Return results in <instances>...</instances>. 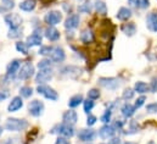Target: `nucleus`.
<instances>
[{
	"label": "nucleus",
	"mask_w": 157,
	"mask_h": 144,
	"mask_svg": "<svg viewBox=\"0 0 157 144\" xmlns=\"http://www.w3.org/2000/svg\"><path fill=\"white\" fill-rule=\"evenodd\" d=\"M28 127V121L25 118L10 117L5 122V130L9 132H21Z\"/></svg>",
	"instance_id": "1"
},
{
	"label": "nucleus",
	"mask_w": 157,
	"mask_h": 144,
	"mask_svg": "<svg viewBox=\"0 0 157 144\" xmlns=\"http://www.w3.org/2000/svg\"><path fill=\"white\" fill-rule=\"evenodd\" d=\"M50 133H52V134H59L60 137L71 138V137L75 136V128H73V126H70V125H67V123H65V122H61V123L55 125V126L51 128Z\"/></svg>",
	"instance_id": "2"
},
{
	"label": "nucleus",
	"mask_w": 157,
	"mask_h": 144,
	"mask_svg": "<svg viewBox=\"0 0 157 144\" xmlns=\"http://www.w3.org/2000/svg\"><path fill=\"white\" fill-rule=\"evenodd\" d=\"M37 92H38V94H41V95H43L45 99H48V100L55 102V100L59 99L57 92H56L54 88H51L50 86H48V84H39V86L37 87Z\"/></svg>",
	"instance_id": "3"
},
{
	"label": "nucleus",
	"mask_w": 157,
	"mask_h": 144,
	"mask_svg": "<svg viewBox=\"0 0 157 144\" xmlns=\"http://www.w3.org/2000/svg\"><path fill=\"white\" fill-rule=\"evenodd\" d=\"M99 84L106 89L110 90H116L121 87V81L116 77H100L99 78Z\"/></svg>",
	"instance_id": "4"
},
{
	"label": "nucleus",
	"mask_w": 157,
	"mask_h": 144,
	"mask_svg": "<svg viewBox=\"0 0 157 144\" xmlns=\"http://www.w3.org/2000/svg\"><path fill=\"white\" fill-rule=\"evenodd\" d=\"M96 131L93 130V128H82L78 131V139L80 142H84V143H89V142H93L95 138H96Z\"/></svg>",
	"instance_id": "5"
},
{
	"label": "nucleus",
	"mask_w": 157,
	"mask_h": 144,
	"mask_svg": "<svg viewBox=\"0 0 157 144\" xmlns=\"http://www.w3.org/2000/svg\"><path fill=\"white\" fill-rule=\"evenodd\" d=\"M44 21L49 26H56L62 21V14L57 10H51L44 16Z\"/></svg>",
	"instance_id": "6"
},
{
	"label": "nucleus",
	"mask_w": 157,
	"mask_h": 144,
	"mask_svg": "<svg viewBox=\"0 0 157 144\" xmlns=\"http://www.w3.org/2000/svg\"><path fill=\"white\" fill-rule=\"evenodd\" d=\"M44 109H45L44 103L38 100V99H34V100H32V102L28 104V111H29V114H31L32 116H34V117L41 116V115L44 114Z\"/></svg>",
	"instance_id": "7"
},
{
	"label": "nucleus",
	"mask_w": 157,
	"mask_h": 144,
	"mask_svg": "<svg viewBox=\"0 0 157 144\" xmlns=\"http://www.w3.org/2000/svg\"><path fill=\"white\" fill-rule=\"evenodd\" d=\"M34 66L32 65V62H25L17 73V77L20 79H28L34 76Z\"/></svg>",
	"instance_id": "8"
},
{
	"label": "nucleus",
	"mask_w": 157,
	"mask_h": 144,
	"mask_svg": "<svg viewBox=\"0 0 157 144\" xmlns=\"http://www.w3.org/2000/svg\"><path fill=\"white\" fill-rule=\"evenodd\" d=\"M4 21L5 23L10 27V28H17V27H21L23 20L22 17L18 15V14H7L5 17H4Z\"/></svg>",
	"instance_id": "9"
},
{
	"label": "nucleus",
	"mask_w": 157,
	"mask_h": 144,
	"mask_svg": "<svg viewBox=\"0 0 157 144\" xmlns=\"http://www.w3.org/2000/svg\"><path fill=\"white\" fill-rule=\"evenodd\" d=\"M49 59L55 64L62 62L66 59V53L61 46H52V50L49 55Z\"/></svg>",
	"instance_id": "10"
},
{
	"label": "nucleus",
	"mask_w": 157,
	"mask_h": 144,
	"mask_svg": "<svg viewBox=\"0 0 157 144\" xmlns=\"http://www.w3.org/2000/svg\"><path fill=\"white\" fill-rule=\"evenodd\" d=\"M54 76V72L51 69H44V70H39V72L36 74V82L38 84H46V82L51 81Z\"/></svg>",
	"instance_id": "11"
},
{
	"label": "nucleus",
	"mask_w": 157,
	"mask_h": 144,
	"mask_svg": "<svg viewBox=\"0 0 157 144\" xmlns=\"http://www.w3.org/2000/svg\"><path fill=\"white\" fill-rule=\"evenodd\" d=\"M116 132H117V131H116V128H115L112 125H104V126L99 130L98 134H99V137L102 138V139H111V138L115 137Z\"/></svg>",
	"instance_id": "12"
},
{
	"label": "nucleus",
	"mask_w": 157,
	"mask_h": 144,
	"mask_svg": "<svg viewBox=\"0 0 157 144\" xmlns=\"http://www.w3.org/2000/svg\"><path fill=\"white\" fill-rule=\"evenodd\" d=\"M82 72H83V70L78 66H75V65H67L63 69H61V73L66 77H70V78H78L82 74Z\"/></svg>",
	"instance_id": "13"
},
{
	"label": "nucleus",
	"mask_w": 157,
	"mask_h": 144,
	"mask_svg": "<svg viewBox=\"0 0 157 144\" xmlns=\"http://www.w3.org/2000/svg\"><path fill=\"white\" fill-rule=\"evenodd\" d=\"M20 69H21V61H20L18 59L12 60V61L7 65V67H6V77H7L9 79L13 78V77L18 73Z\"/></svg>",
	"instance_id": "14"
},
{
	"label": "nucleus",
	"mask_w": 157,
	"mask_h": 144,
	"mask_svg": "<svg viewBox=\"0 0 157 144\" xmlns=\"http://www.w3.org/2000/svg\"><path fill=\"white\" fill-rule=\"evenodd\" d=\"M79 22H80V17L78 14H72L65 20V28L66 30H76L77 27H79Z\"/></svg>",
	"instance_id": "15"
},
{
	"label": "nucleus",
	"mask_w": 157,
	"mask_h": 144,
	"mask_svg": "<svg viewBox=\"0 0 157 144\" xmlns=\"http://www.w3.org/2000/svg\"><path fill=\"white\" fill-rule=\"evenodd\" d=\"M62 120L65 123L70 125V126H75L78 121V115L75 110H68V111H65L63 115H62Z\"/></svg>",
	"instance_id": "16"
},
{
	"label": "nucleus",
	"mask_w": 157,
	"mask_h": 144,
	"mask_svg": "<svg viewBox=\"0 0 157 144\" xmlns=\"http://www.w3.org/2000/svg\"><path fill=\"white\" fill-rule=\"evenodd\" d=\"M146 27L149 31L156 33L157 32V14L150 12L146 15Z\"/></svg>",
	"instance_id": "17"
},
{
	"label": "nucleus",
	"mask_w": 157,
	"mask_h": 144,
	"mask_svg": "<svg viewBox=\"0 0 157 144\" xmlns=\"http://www.w3.org/2000/svg\"><path fill=\"white\" fill-rule=\"evenodd\" d=\"M22 106H23V100H22L21 95L20 97H13L11 99V102L9 103L7 111L9 112H16V111H18Z\"/></svg>",
	"instance_id": "18"
},
{
	"label": "nucleus",
	"mask_w": 157,
	"mask_h": 144,
	"mask_svg": "<svg viewBox=\"0 0 157 144\" xmlns=\"http://www.w3.org/2000/svg\"><path fill=\"white\" fill-rule=\"evenodd\" d=\"M44 36L46 37V39L50 40V42H56V40L60 39V32L54 26H49L44 31Z\"/></svg>",
	"instance_id": "19"
},
{
	"label": "nucleus",
	"mask_w": 157,
	"mask_h": 144,
	"mask_svg": "<svg viewBox=\"0 0 157 144\" xmlns=\"http://www.w3.org/2000/svg\"><path fill=\"white\" fill-rule=\"evenodd\" d=\"M135 111H136L135 106H134L133 104H130V103H125V104H123L122 108H121L122 116L125 117V118H130V117H133L134 114H135Z\"/></svg>",
	"instance_id": "20"
},
{
	"label": "nucleus",
	"mask_w": 157,
	"mask_h": 144,
	"mask_svg": "<svg viewBox=\"0 0 157 144\" xmlns=\"http://www.w3.org/2000/svg\"><path fill=\"white\" fill-rule=\"evenodd\" d=\"M79 40H80L82 43H84V44H90V43H93V42H94V33H93V31L89 30V28L83 30V31L80 32V34H79Z\"/></svg>",
	"instance_id": "21"
},
{
	"label": "nucleus",
	"mask_w": 157,
	"mask_h": 144,
	"mask_svg": "<svg viewBox=\"0 0 157 144\" xmlns=\"http://www.w3.org/2000/svg\"><path fill=\"white\" fill-rule=\"evenodd\" d=\"M132 16H133L132 10H130L129 7H125V6L121 7V9L118 10L117 15H116V17H117L119 21H128Z\"/></svg>",
	"instance_id": "22"
},
{
	"label": "nucleus",
	"mask_w": 157,
	"mask_h": 144,
	"mask_svg": "<svg viewBox=\"0 0 157 144\" xmlns=\"http://www.w3.org/2000/svg\"><path fill=\"white\" fill-rule=\"evenodd\" d=\"M134 90H135V93H138V94L149 93V92H150V84H147L146 82H143V81H138V82L134 84Z\"/></svg>",
	"instance_id": "23"
},
{
	"label": "nucleus",
	"mask_w": 157,
	"mask_h": 144,
	"mask_svg": "<svg viewBox=\"0 0 157 144\" xmlns=\"http://www.w3.org/2000/svg\"><path fill=\"white\" fill-rule=\"evenodd\" d=\"M26 43H27L28 46H41V43H43L41 36L33 33V34H31V36L27 37Z\"/></svg>",
	"instance_id": "24"
},
{
	"label": "nucleus",
	"mask_w": 157,
	"mask_h": 144,
	"mask_svg": "<svg viewBox=\"0 0 157 144\" xmlns=\"http://www.w3.org/2000/svg\"><path fill=\"white\" fill-rule=\"evenodd\" d=\"M121 30H122V32H123L125 36H128V37L134 36V34L136 33V26H135V23H133V22L124 23V25L121 27Z\"/></svg>",
	"instance_id": "25"
},
{
	"label": "nucleus",
	"mask_w": 157,
	"mask_h": 144,
	"mask_svg": "<svg viewBox=\"0 0 157 144\" xmlns=\"http://www.w3.org/2000/svg\"><path fill=\"white\" fill-rule=\"evenodd\" d=\"M37 6V1L36 0H25L20 4V9L22 11H26V12H31L36 9Z\"/></svg>",
	"instance_id": "26"
},
{
	"label": "nucleus",
	"mask_w": 157,
	"mask_h": 144,
	"mask_svg": "<svg viewBox=\"0 0 157 144\" xmlns=\"http://www.w3.org/2000/svg\"><path fill=\"white\" fill-rule=\"evenodd\" d=\"M94 9H95V11H96L98 14H100V15H106V14H107V5H106L105 1H102V0H96V1L94 2Z\"/></svg>",
	"instance_id": "27"
},
{
	"label": "nucleus",
	"mask_w": 157,
	"mask_h": 144,
	"mask_svg": "<svg viewBox=\"0 0 157 144\" xmlns=\"http://www.w3.org/2000/svg\"><path fill=\"white\" fill-rule=\"evenodd\" d=\"M83 102H84L83 95H82V94H76V95H73V97L70 98V100H68V106H70V108H77V106H79Z\"/></svg>",
	"instance_id": "28"
},
{
	"label": "nucleus",
	"mask_w": 157,
	"mask_h": 144,
	"mask_svg": "<svg viewBox=\"0 0 157 144\" xmlns=\"http://www.w3.org/2000/svg\"><path fill=\"white\" fill-rule=\"evenodd\" d=\"M93 4H90V2H83V4H80L78 5V12L80 14H90L91 12V10H93Z\"/></svg>",
	"instance_id": "29"
},
{
	"label": "nucleus",
	"mask_w": 157,
	"mask_h": 144,
	"mask_svg": "<svg viewBox=\"0 0 157 144\" xmlns=\"http://www.w3.org/2000/svg\"><path fill=\"white\" fill-rule=\"evenodd\" d=\"M33 94V89L29 86H23L20 88V95L22 98H31Z\"/></svg>",
	"instance_id": "30"
},
{
	"label": "nucleus",
	"mask_w": 157,
	"mask_h": 144,
	"mask_svg": "<svg viewBox=\"0 0 157 144\" xmlns=\"http://www.w3.org/2000/svg\"><path fill=\"white\" fill-rule=\"evenodd\" d=\"M22 32L23 30L21 27H17V28H10L9 33H7V37L11 38V39H16V38H20L22 37Z\"/></svg>",
	"instance_id": "31"
},
{
	"label": "nucleus",
	"mask_w": 157,
	"mask_h": 144,
	"mask_svg": "<svg viewBox=\"0 0 157 144\" xmlns=\"http://www.w3.org/2000/svg\"><path fill=\"white\" fill-rule=\"evenodd\" d=\"M111 116H112V109H106L105 110V112L102 114V116H101V122L102 123H105V125H109L110 123V121H111Z\"/></svg>",
	"instance_id": "32"
},
{
	"label": "nucleus",
	"mask_w": 157,
	"mask_h": 144,
	"mask_svg": "<svg viewBox=\"0 0 157 144\" xmlns=\"http://www.w3.org/2000/svg\"><path fill=\"white\" fill-rule=\"evenodd\" d=\"M28 45H27V43L26 42H17L16 43V49H17V51H20V53H22V54H28Z\"/></svg>",
	"instance_id": "33"
},
{
	"label": "nucleus",
	"mask_w": 157,
	"mask_h": 144,
	"mask_svg": "<svg viewBox=\"0 0 157 144\" xmlns=\"http://www.w3.org/2000/svg\"><path fill=\"white\" fill-rule=\"evenodd\" d=\"M94 106H95L94 100H91V99H89V98L83 102V109H84V112H86V114H90V111L93 110Z\"/></svg>",
	"instance_id": "34"
},
{
	"label": "nucleus",
	"mask_w": 157,
	"mask_h": 144,
	"mask_svg": "<svg viewBox=\"0 0 157 144\" xmlns=\"http://www.w3.org/2000/svg\"><path fill=\"white\" fill-rule=\"evenodd\" d=\"M51 65H52V61L50 59H43L38 62V69L39 70H44V69H51Z\"/></svg>",
	"instance_id": "35"
},
{
	"label": "nucleus",
	"mask_w": 157,
	"mask_h": 144,
	"mask_svg": "<svg viewBox=\"0 0 157 144\" xmlns=\"http://www.w3.org/2000/svg\"><path fill=\"white\" fill-rule=\"evenodd\" d=\"M134 93H135V90L134 89H132V88H125L124 89V92L122 93V98L124 99V100H130V99H133V97H134Z\"/></svg>",
	"instance_id": "36"
},
{
	"label": "nucleus",
	"mask_w": 157,
	"mask_h": 144,
	"mask_svg": "<svg viewBox=\"0 0 157 144\" xmlns=\"http://www.w3.org/2000/svg\"><path fill=\"white\" fill-rule=\"evenodd\" d=\"M136 132H139V125L135 120H132L129 122V132H127L124 134H133V133H136Z\"/></svg>",
	"instance_id": "37"
},
{
	"label": "nucleus",
	"mask_w": 157,
	"mask_h": 144,
	"mask_svg": "<svg viewBox=\"0 0 157 144\" xmlns=\"http://www.w3.org/2000/svg\"><path fill=\"white\" fill-rule=\"evenodd\" d=\"M51 50H52V46H50V45H41L39 51H38V54L41 55V56H49L50 53H51Z\"/></svg>",
	"instance_id": "38"
},
{
	"label": "nucleus",
	"mask_w": 157,
	"mask_h": 144,
	"mask_svg": "<svg viewBox=\"0 0 157 144\" xmlns=\"http://www.w3.org/2000/svg\"><path fill=\"white\" fill-rule=\"evenodd\" d=\"M88 98L91 99V100H95V99H99L100 98V90L96 89V88H93L88 92Z\"/></svg>",
	"instance_id": "39"
},
{
	"label": "nucleus",
	"mask_w": 157,
	"mask_h": 144,
	"mask_svg": "<svg viewBox=\"0 0 157 144\" xmlns=\"http://www.w3.org/2000/svg\"><path fill=\"white\" fill-rule=\"evenodd\" d=\"M150 6V0H136V7L139 9H147Z\"/></svg>",
	"instance_id": "40"
},
{
	"label": "nucleus",
	"mask_w": 157,
	"mask_h": 144,
	"mask_svg": "<svg viewBox=\"0 0 157 144\" xmlns=\"http://www.w3.org/2000/svg\"><path fill=\"white\" fill-rule=\"evenodd\" d=\"M145 100H146V97L145 95H141V97H139L136 100H135V104H134V106L135 109H140L144 104H145Z\"/></svg>",
	"instance_id": "41"
},
{
	"label": "nucleus",
	"mask_w": 157,
	"mask_h": 144,
	"mask_svg": "<svg viewBox=\"0 0 157 144\" xmlns=\"http://www.w3.org/2000/svg\"><path fill=\"white\" fill-rule=\"evenodd\" d=\"M146 112L147 114H156L157 112V103H150L146 105Z\"/></svg>",
	"instance_id": "42"
},
{
	"label": "nucleus",
	"mask_w": 157,
	"mask_h": 144,
	"mask_svg": "<svg viewBox=\"0 0 157 144\" xmlns=\"http://www.w3.org/2000/svg\"><path fill=\"white\" fill-rule=\"evenodd\" d=\"M96 121H98V117L94 116V115H90V114H89V116H88V118H86V125H88V127L94 126V125L96 123Z\"/></svg>",
	"instance_id": "43"
},
{
	"label": "nucleus",
	"mask_w": 157,
	"mask_h": 144,
	"mask_svg": "<svg viewBox=\"0 0 157 144\" xmlns=\"http://www.w3.org/2000/svg\"><path fill=\"white\" fill-rule=\"evenodd\" d=\"M150 92L157 93V77H154L150 82Z\"/></svg>",
	"instance_id": "44"
},
{
	"label": "nucleus",
	"mask_w": 157,
	"mask_h": 144,
	"mask_svg": "<svg viewBox=\"0 0 157 144\" xmlns=\"http://www.w3.org/2000/svg\"><path fill=\"white\" fill-rule=\"evenodd\" d=\"M1 144H22V142H21L20 138L13 137V138H9V139H6L4 143H1Z\"/></svg>",
	"instance_id": "45"
},
{
	"label": "nucleus",
	"mask_w": 157,
	"mask_h": 144,
	"mask_svg": "<svg viewBox=\"0 0 157 144\" xmlns=\"http://www.w3.org/2000/svg\"><path fill=\"white\" fill-rule=\"evenodd\" d=\"M9 95H10V92H9L7 89H1V90H0V102L7 99Z\"/></svg>",
	"instance_id": "46"
},
{
	"label": "nucleus",
	"mask_w": 157,
	"mask_h": 144,
	"mask_svg": "<svg viewBox=\"0 0 157 144\" xmlns=\"http://www.w3.org/2000/svg\"><path fill=\"white\" fill-rule=\"evenodd\" d=\"M112 126L116 128V131H121V130L123 128V126H124V122H123L122 120H116Z\"/></svg>",
	"instance_id": "47"
},
{
	"label": "nucleus",
	"mask_w": 157,
	"mask_h": 144,
	"mask_svg": "<svg viewBox=\"0 0 157 144\" xmlns=\"http://www.w3.org/2000/svg\"><path fill=\"white\" fill-rule=\"evenodd\" d=\"M55 144H71V142L68 141V138H66V137H60V136H59V138L56 139Z\"/></svg>",
	"instance_id": "48"
},
{
	"label": "nucleus",
	"mask_w": 157,
	"mask_h": 144,
	"mask_svg": "<svg viewBox=\"0 0 157 144\" xmlns=\"http://www.w3.org/2000/svg\"><path fill=\"white\" fill-rule=\"evenodd\" d=\"M62 7H63V10H65L66 12H68V14H72V11H73V6H72L71 4H68V2H63V4H62Z\"/></svg>",
	"instance_id": "49"
},
{
	"label": "nucleus",
	"mask_w": 157,
	"mask_h": 144,
	"mask_svg": "<svg viewBox=\"0 0 157 144\" xmlns=\"http://www.w3.org/2000/svg\"><path fill=\"white\" fill-rule=\"evenodd\" d=\"M109 144H122L121 143V138H118V137H113V138H111V141L109 142Z\"/></svg>",
	"instance_id": "50"
},
{
	"label": "nucleus",
	"mask_w": 157,
	"mask_h": 144,
	"mask_svg": "<svg viewBox=\"0 0 157 144\" xmlns=\"http://www.w3.org/2000/svg\"><path fill=\"white\" fill-rule=\"evenodd\" d=\"M128 4L130 6H135L136 7V0H128Z\"/></svg>",
	"instance_id": "51"
},
{
	"label": "nucleus",
	"mask_w": 157,
	"mask_h": 144,
	"mask_svg": "<svg viewBox=\"0 0 157 144\" xmlns=\"http://www.w3.org/2000/svg\"><path fill=\"white\" fill-rule=\"evenodd\" d=\"M2 132H4V130H2V127L0 126V137H1V134H2Z\"/></svg>",
	"instance_id": "52"
},
{
	"label": "nucleus",
	"mask_w": 157,
	"mask_h": 144,
	"mask_svg": "<svg viewBox=\"0 0 157 144\" xmlns=\"http://www.w3.org/2000/svg\"><path fill=\"white\" fill-rule=\"evenodd\" d=\"M123 144H138V143H135V142H125V143Z\"/></svg>",
	"instance_id": "53"
},
{
	"label": "nucleus",
	"mask_w": 157,
	"mask_h": 144,
	"mask_svg": "<svg viewBox=\"0 0 157 144\" xmlns=\"http://www.w3.org/2000/svg\"><path fill=\"white\" fill-rule=\"evenodd\" d=\"M147 144H155V142H154V141H150V142H149Z\"/></svg>",
	"instance_id": "54"
},
{
	"label": "nucleus",
	"mask_w": 157,
	"mask_h": 144,
	"mask_svg": "<svg viewBox=\"0 0 157 144\" xmlns=\"http://www.w3.org/2000/svg\"><path fill=\"white\" fill-rule=\"evenodd\" d=\"M101 144H105V143H101Z\"/></svg>",
	"instance_id": "55"
},
{
	"label": "nucleus",
	"mask_w": 157,
	"mask_h": 144,
	"mask_svg": "<svg viewBox=\"0 0 157 144\" xmlns=\"http://www.w3.org/2000/svg\"><path fill=\"white\" fill-rule=\"evenodd\" d=\"M2 1H5V0H2Z\"/></svg>",
	"instance_id": "56"
},
{
	"label": "nucleus",
	"mask_w": 157,
	"mask_h": 144,
	"mask_svg": "<svg viewBox=\"0 0 157 144\" xmlns=\"http://www.w3.org/2000/svg\"><path fill=\"white\" fill-rule=\"evenodd\" d=\"M86 144H89V143H86Z\"/></svg>",
	"instance_id": "57"
}]
</instances>
